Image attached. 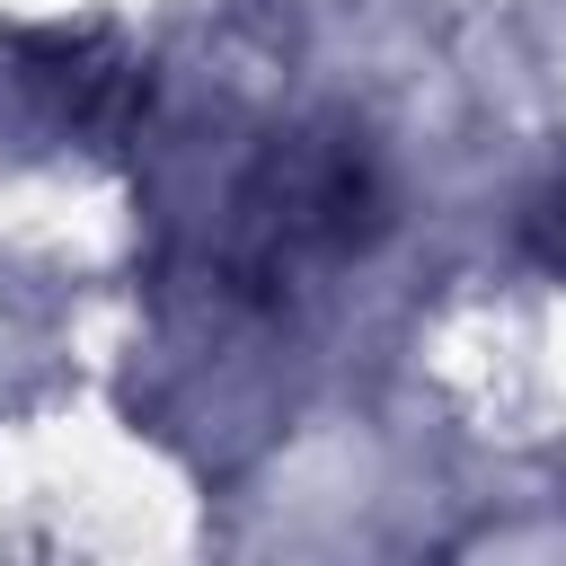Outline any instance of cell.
<instances>
[{
	"mask_svg": "<svg viewBox=\"0 0 566 566\" xmlns=\"http://www.w3.org/2000/svg\"><path fill=\"white\" fill-rule=\"evenodd\" d=\"M539 248H548V256H566V203H548V221H539Z\"/></svg>",
	"mask_w": 566,
	"mask_h": 566,
	"instance_id": "cell-2",
	"label": "cell"
},
{
	"mask_svg": "<svg viewBox=\"0 0 566 566\" xmlns=\"http://www.w3.org/2000/svg\"><path fill=\"white\" fill-rule=\"evenodd\" d=\"M35 62H53V71H44V88H53L80 124H97V133H115V124L150 97V88H142V71H133L124 53H106L97 35H44V44H35Z\"/></svg>",
	"mask_w": 566,
	"mask_h": 566,
	"instance_id": "cell-1",
	"label": "cell"
}]
</instances>
